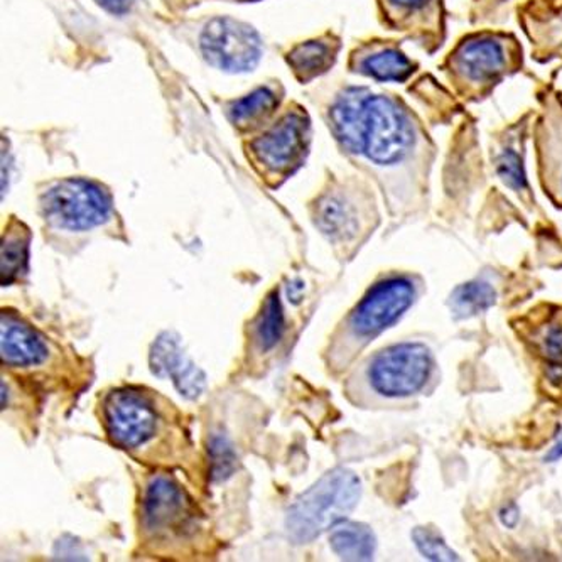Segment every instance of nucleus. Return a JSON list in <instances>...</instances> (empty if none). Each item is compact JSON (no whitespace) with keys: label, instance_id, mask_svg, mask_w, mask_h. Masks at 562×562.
Wrapping results in <instances>:
<instances>
[{"label":"nucleus","instance_id":"nucleus-1","mask_svg":"<svg viewBox=\"0 0 562 562\" xmlns=\"http://www.w3.org/2000/svg\"><path fill=\"white\" fill-rule=\"evenodd\" d=\"M328 117L343 153L375 176L392 210L421 208L440 147L406 98L369 86H345L333 98Z\"/></svg>","mask_w":562,"mask_h":562},{"label":"nucleus","instance_id":"nucleus-2","mask_svg":"<svg viewBox=\"0 0 562 562\" xmlns=\"http://www.w3.org/2000/svg\"><path fill=\"white\" fill-rule=\"evenodd\" d=\"M438 70L465 107L483 104L505 80L527 71L524 43L514 31H468L441 58Z\"/></svg>","mask_w":562,"mask_h":562},{"label":"nucleus","instance_id":"nucleus-3","mask_svg":"<svg viewBox=\"0 0 562 562\" xmlns=\"http://www.w3.org/2000/svg\"><path fill=\"white\" fill-rule=\"evenodd\" d=\"M416 296L410 277L392 276L373 284L330 338L324 351L326 366L333 372L347 369L355 355L406 314Z\"/></svg>","mask_w":562,"mask_h":562},{"label":"nucleus","instance_id":"nucleus-4","mask_svg":"<svg viewBox=\"0 0 562 562\" xmlns=\"http://www.w3.org/2000/svg\"><path fill=\"white\" fill-rule=\"evenodd\" d=\"M361 497L360 478L335 468L296 499L287 512L286 529L296 543L313 542L347 521Z\"/></svg>","mask_w":562,"mask_h":562},{"label":"nucleus","instance_id":"nucleus-5","mask_svg":"<svg viewBox=\"0 0 562 562\" xmlns=\"http://www.w3.org/2000/svg\"><path fill=\"white\" fill-rule=\"evenodd\" d=\"M112 196L101 184L68 178L39 194V212L49 230L86 234L104 227L113 215Z\"/></svg>","mask_w":562,"mask_h":562},{"label":"nucleus","instance_id":"nucleus-6","mask_svg":"<svg viewBox=\"0 0 562 562\" xmlns=\"http://www.w3.org/2000/svg\"><path fill=\"white\" fill-rule=\"evenodd\" d=\"M314 225L336 247H350L379 222L375 200L357 179L333 181L313 203Z\"/></svg>","mask_w":562,"mask_h":562},{"label":"nucleus","instance_id":"nucleus-7","mask_svg":"<svg viewBox=\"0 0 562 562\" xmlns=\"http://www.w3.org/2000/svg\"><path fill=\"white\" fill-rule=\"evenodd\" d=\"M536 116L533 122L534 154L537 178L543 193L562 208V89L554 80L536 76Z\"/></svg>","mask_w":562,"mask_h":562},{"label":"nucleus","instance_id":"nucleus-8","mask_svg":"<svg viewBox=\"0 0 562 562\" xmlns=\"http://www.w3.org/2000/svg\"><path fill=\"white\" fill-rule=\"evenodd\" d=\"M310 141V119L298 108L250 142V159L268 184L279 187L301 168Z\"/></svg>","mask_w":562,"mask_h":562},{"label":"nucleus","instance_id":"nucleus-9","mask_svg":"<svg viewBox=\"0 0 562 562\" xmlns=\"http://www.w3.org/2000/svg\"><path fill=\"white\" fill-rule=\"evenodd\" d=\"M101 421L108 440L129 453L147 447L163 428L154 398L134 387L116 388L107 394L101 403Z\"/></svg>","mask_w":562,"mask_h":562},{"label":"nucleus","instance_id":"nucleus-10","mask_svg":"<svg viewBox=\"0 0 562 562\" xmlns=\"http://www.w3.org/2000/svg\"><path fill=\"white\" fill-rule=\"evenodd\" d=\"M434 360L422 343H398L370 358L366 369L367 385L384 398L417 394L431 376Z\"/></svg>","mask_w":562,"mask_h":562},{"label":"nucleus","instance_id":"nucleus-11","mask_svg":"<svg viewBox=\"0 0 562 562\" xmlns=\"http://www.w3.org/2000/svg\"><path fill=\"white\" fill-rule=\"evenodd\" d=\"M379 21L417 48L434 57L446 45V0H375Z\"/></svg>","mask_w":562,"mask_h":562},{"label":"nucleus","instance_id":"nucleus-12","mask_svg":"<svg viewBox=\"0 0 562 562\" xmlns=\"http://www.w3.org/2000/svg\"><path fill=\"white\" fill-rule=\"evenodd\" d=\"M142 524L157 542L184 540L196 530L191 500L178 481L157 475L147 485L142 502Z\"/></svg>","mask_w":562,"mask_h":562},{"label":"nucleus","instance_id":"nucleus-13","mask_svg":"<svg viewBox=\"0 0 562 562\" xmlns=\"http://www.w3.org/2000/svg\"><path fill=\"white\" fill-rule=\"evenodd\" d=\"M534 116L536 107L527 108L522 116L495 127L488 135V163L493 176L506 190L518 196L533 194L525 157L533 135Z\"/></svg>","mask_w":562,"mask_h":562},{"label":"nucleus","instance_id":"nucleus-14","mask_svg":"<svg viewBox=\"0 0 562 562\" xmlns=\"http://www.w3.org/2000/svg\"><path fill=\"white\" fill-rule=\"evenodd\" d=\"M202 51L213 67L243 73L261 61L262 39L258 31L242 21L215 17L203 31Z\"/></svg>","mask_w":562,"mask_h":562},{"label":"nucleus","instance_id":"nucleus-15","mask_svg":"<svg viewBox=\"0 0 562 562\" xmlns=\"http://www.w3.org/2000/svg\"><path fill=\"white\" fill-rule=\"evenodd\" d=\"M514 17L537 64L562 71V0H521Z\"/></svg>","mask_w":562,"mask_h":562},{"label":"nucleus","instance_id":"nucleus-16","mask_svg":"<svg viewBox=\"0 0 562 562\" xmlns=\"http://www.w3.org/2000/svg\"><path fill=\"white\" fill-rule=\"evenodd\" d=\"M403 43L385 38L361 41L350 52L348 70L376 83L406 85L419 75L421 63L404 51Z\"/></svg>","mask_w":562,"mask_h":562},{"label":"nucleus","instance_id":"nucleus-17","mask_svg":"<svg viewBox=\"0 0 562 562\" xmlns=\"http://www.w3.org/2000/svg\"><path fill=\"white\" fill-rule=\"evenodd\" d=\"M151 370L160 379H169L179 394L187 398H198L206 387V376L202 369L194 366L175 333L157 336L151 348Z\"/></svg>","mask_w":562,"mask_h":562},{"label":"nucleus","instance_id":"nucleus-18","mask_svg":"<svg viewBox=\"0 0 562 562\" xmlns=\"http://www.w3.org/2000/svg\"><path fill=\"white\" fill-rule=\"evenodd\" d=\"M0 357L9 369H34L49 360V345L31 324L4 311L0 328Z\"/></svg>","mask_w":562,"mask_h":562},{"label":"nucleus","instance_id":"nucleus-19","mask_svg":"<svg viewBox=\"0 0 562 562\" xmlns=\"http://www.w3.org/2000/svg\"><path fill=\"white\" fill-rule=\"evenodd\" d=\"M342 39L336 34H324L316 39L301 43L287 55V63L301 83L311 82L328 73L338 60Z\"/></svg>","mask_w":562,"mask_h":562},{"label":"nucleus","instance_id":"nucleus-20","mask_svg":"<svg viewBox=\"0 0 562 562\" xmlns=\"http://www.w3.org/2000/svg\"><path fill=\"white\" fill-rule=\"evenodd\" d=\"M29 228L12 216L2 235V247H0L2 286H12L26 274L27 264H29Z\"/></svg>","mask_w":562,"mask_h":562},{"label":"nucleus","instance_id":"nucleus-21","mask_svg":"<svg viewBox=\"0 0 562 562\" xmlns=\"http://www.w3.org/2000/svg\"><path fill=\"white\" fill-rule=\"evenodd\" d=\"M330 548L343 561H370L376 549V539L369 525L342 522L330 534Z\"/></svg>","mask_w":562,"mask_h":562},{"label":"nucleus","instance_id":"nucleus-22","mask_svg":"<svg viewBox=\"0 0 562 562\" xmlns=\"http://www.w3.org/2000/svg\"><path fill=\"white\" fill-rule=\"evenodd\" d=\"M279 101L276 89L262 86L242 100L235 101L228 110V119L240 131H252L276 112Z\"/></svg>","mask_w":562,"mask_h":562},{"label":"nucleus","instance_id":"nucleus-23","mask_svg":"<svg viewBox=\"0 0 562 562\" xmlns=\"http://www.w3.org/2000/svg\"><path fill=\"white\" fill-rule=\"evenodd\" d=\"M286 330L284 320L283 302H280L279 291L268 292L262 304L261 313L252 323V347L259 354H268L277 347V343L283 339Z\"/></svg>","mask_w":562,"mask_h":562},{"label":"nucleus","instance_id":"nucleus-24","mask_svg":"<svg viewBox=\"0 0 562 562\" xmlns=\"http://www.w3.org/2000/svg\"><path fill=\"white\" fill-rule=\"evenodd\" d=\"M497 302V291L485 280H469L456 287L450 296V310L456 320H469L490 310Z\"/></svg>","mask_w":562,"mask_h":562},{"label":"nucleus","instance_id":"nucleus-25","mask_svg":"<svg viewBox=\"0 0 562 562\" xmlns=\"http://www.w3.org/2000/svg\"><path fill=\"white\" fill-rule=\"evenodd\" d=\"M412 540L417 551L421 552L422 558L434 562L459 561V555L444 542L443 537L434 529L429 527H416L412 530Z\"/></svg>","mask_w":562,"mask_h":562},{"label":"nucleus","instance_id":"nucleus-26","mask_svg":"<svg viewBox=\"0 0 562 562\" xmlns=\"http://www.w3.org/2000/svg\"><path fill=\"white\" fill-rule=\"evenodd\" d=\"M521 0H471L468 20L471 24L500 23L509 14L514 15L515 5Z\"/></svg>","mask_w":562,"mask_h":562},{"label":"nucleus","instance_id":"nucleus-27","mask_svg":"<svg viewBox=\"0 0 562 562\" xmlns=\"http://www.w3.org/2000/svg\"><path fill=\"white\" fill-rule=\"evenodd\" d=\"M542 354L551 367V375L562 379V326L554 324L542 338Z\"/></svg>","mask_w":562,"mask_h":562},{"label":"nucleus","instance_id":"nucleus-28","mask_svg":"<svg viewBox=\"0 0 562 562\" xmlns=\"http://www.w3.org/2000/svg\"><path fill=\"white\" fill-rule=\"evenodd\" d=\"M213 478H227L235 468V455L225 438H213L212 441Z\"/></svg>","mask_w":562,"mask_h":562},{"label":"nucleus","instance_id":"nucleus-29","mask_svg":"<svg viewBox=\"0 0 562 562\" xmlns=\"http://www.w3.org/2000/svg\"><path fill=\"white\" fill-rule=\"evenodd\" d=\"M98 4L110 14L122 15L129 12V9L134 4V0H98Z\"/></svg>","mask_w":562,"mask_h":562},{"label":"nucleus","instance_id":"nucleus-30","mask_svg":"<svg viewBox=\"0 0 562 562\" xmlns=\"http://www.w3.org/2000/svg\"><path fill=\"white\" fill-rule=\"evenodd\" d=\"M500 518H502L503 525L506 527H515L518 522V509L515 505H509L500 512Z\"/></svg>","mask_w":562,"mask_h":562},{"label":"nucleus","instance_id":"nucleus-31","mask_svg":"<svg viewBox=\"0 0 562 562\" xmlns=\"http://www.w3.org/2000/svg\"><path fill=\"white\" fill-rule=\"evenodd\" d=\"M562 458V440L558 441V444H555L554 447H552L551 451H549V455L546 456V459H549V462H558V459Z\"/></svg>","mask_w":562,"mask_h":562},{"label":"nucleus","instance_id":"nucleus-32","mask_svg":"<svg viewBox=\"0 0 562 562\" xmlns=\"http://www.w3.org/2000/svg\"><path fill=\"white\" fill-rule=\"evenodd\" d=\"M240 2H258V0H240Z\"/></svg>","mask_w":562,"mask_h":562}]
</instances>
